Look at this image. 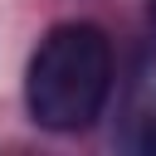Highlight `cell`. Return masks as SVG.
<instances>
[{
	"label": "cell",
	"instance_id": "6da1fadb",
	"mask_svg": "<svg viewBox=\"0 0 156 156\" xmlns=\"http://www.w3.org/2000/svg\"><path fill=\"white\" fill-rule=\"evenodd\" d=\"M112 93V44L98 24H54L24 73V107L44 132H88Z\"/></svg>",
	"mask_w": 156,
	"mask_h": 156
},
{
	"label": "cell",
	"instance_id": "7a4b0ae2",
	"mask_svg": "<svg viewBox=\"0 0 156 156\" xmlns=\"http://www.w3.org/2000/svg\"><path fill=\"white\" fill-rule=\"evenodd\" d=\"M141 151H156V107L146 117V132H141Z\"/></svg>",
	"mask_w": 156,
	"mask_h": 156
}]
</instances>
